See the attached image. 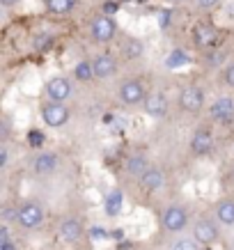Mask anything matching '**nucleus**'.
Segmentation results:
<instances>
[{
	"label": "nucleus",
	"mask_w": 234,
	"mask_h": 250,
	"mask_svg": "<svg viewBox=\"0 0 234 250\" xmlns=\"http://www.w3.org/2000/svg\"><path fill=\"white\" fill-rule=\"evenodd\" d=\"M147 87L140 78H124L117 87V99H120L122 106H128V108H136V106H143L145 99H147Z\"/></svg>",
	"instance_id": "1"
},
{
	"label": "nucleus",
	"mask_w": 234,
	"mask_h": 250,
	"mask_svg": "<svg viewBox=\"0 0 234 250\" xmlns=\"http://www.w3.org/2000/svg\"><path fill=\"white\" fill-rule=\"evenodd\" d=\"M90 37L94 44H110L115 37H117V21L115 16H108V14H97L94 19L90 21Z\"/></svg>",
	"instance_id": "2"
},
{
	"label": "nucleus",
	"mask_w": 234,
	"mask_h": 250,
	"mask_svg": "<svg viewBox=\"0 0 234 250\" xmlns=\"http://www.w3.org/2000/svg\"><path fill=\"white\" fill-rule=\"evenodd\" d=\"M14 223L21 229H37L44 225V207L30 200V202H23L21 207H16V218Z\"/></svg>",
	"instance_id": "3"
},
{
	"label": "nucleus",
	"mask_w": 234,
	"mask_h": 250,
	"mask_svg": "<svg viewBox=\"0 0 234 250\" xmlns=\"http://www.w3.org/2000/svg\"><path fill=\"white\" fill-rule=\"evenodd\" d=\"M177 104L184 113L197 115L202 113L204 106H207V92L197 85H186L184 90H179V97H177Z\"/></svg>",
	"instance_id": "4"
},
{
	"label": "nucleus",
	"mask_w": 234,
	"mask_h": 250,
	"mask_svg": "<svg viewBox=\"0 0 234 250\" xmlns=\"http://www.w3.org/2000/svg\"><path fill=\"white\" fill-rule=\"evenodd\" d=\"M44 94L48 101H60V104H67L69 99L74 97V83H71V78L62 76H51L48 81L44 83Z\"/></svg>",
	"instance_id": "5"
},
{
	"label": "nucleus",
	"mask_w": 234,
	"mask_h": 250,
	"mask_svg": "<svg viewBox=\"0 0 234 250\" xmlns=\"http://www.w3.org/2000/svg\"><path fill=\"white\" fill-rule=\"evenodd\" d=\"M161 225L170 234H179L189 228V211L181 205H170L166 207V211L161 213Z\"/></svg>",
	"instance_id": "6"
},
{
	"label": "nucleus",
	"mask_w": 234,
	"mask_h": 250,
	"mask_svg": "<svg viewBox=\"0 0 234 250\" xmlns=\"http://www.w3.org/2000/svg\"><path fill=\"white\" fill-rule=\"evenodd\" d=\"M39 113H42V122H44L46 126H51V129L64 126L69 122V117H71L69 106L67 104H60V101H46Z\"/></svg>",
	"instance_id": "7"
},
{
	"label": "nucleus",
	"mask_w": 234,
	"mask_h": 250,
	"mask_svg": "<svg viewBox=\"0 0 234 250\" xmlns=\"http://www.w3.org/2000/svg\"><path fill=\"white\" fill-rule=\"evenodd\" d=\"M193 42H195V46H200V48H204V51H212V48H218L220 44V32L216 25H212L209 21H200L193 25Z\"/></svg>",
	"instance_id": "8"
},
{
	"label": "nucleus",
	"mask_w": 234,
	"mask_h": 250,
	"mask_svg": "<svg viewBox=\"0 0 234 250\" xmlns=\"http://www.w3.org/2000/svg\"><path fill=\"white\" fill-rule=\"evenodd\" d=\"M143 110L149 120H163L168 115V110H170V99H168L166 92L154 90L147 94V99H145Z\"/></svg>",
	"instance_id": "9"
},
{
	"label": "nucleus",
	"mask_w": 234,
	"mask_h": 250,
	"mask_svg": "<svg viewBox=\"0 0 234 250\" xmlns=\"http://www.w3.org/2000/svg\"><path fill=\"white\" fill-rule=\"evenodd\" d=\"M193 239L202 248H209L218 241V225L212 218H197L195 225H193Z\"/></svg>",
	"instance_id": "10"
},
{
	"label": "nucleus",
	"mask_w": 234,
	"mask_h": 250,
	"mask_svg": "<svg viewBox=\"0 0 234 250\" xmlns=\"http://www.w3.org/2000/svg\"><path fill=\"white\" fill-rule=\"evenodd\" d=\"M209 117L218 124H230L234 122V99L232 97H216L209 104Z\"/></svg>",
	"instance_id": "11"
},
{
	"label": "nucleus",
	"mask_w": 234,
	"mask_h": 250,
	"mask_svg": "<svg viewBox=\"0 0 234 250\" xmlns=\"http://www.w3.org/2000/svg\"><path fill=\"white\" fill-rule=\"evenodd\" d=\"M92 64H94V76H97V81H110V78L120 71V60L115 58L113 53H99L94 60H92Z\"/></svg>",
	"instance_id": "12"
},
{
	"label": "nucleus",
	"mask_w": 234,
	"mask_h": 250,
	"mask_svg": "<svg viewBox=\"0 0 234 250\" xmlns=\"http://www.w3.org/2000/svg\"><path fill=\"white\" fill-rule=\"evenodd\" d=\"M85 234L83 220L76 218V216H67V218L60 223V239L64 243H78Z\"/></svg>",
	"instance_id": "13"
},
{
	"label": "nucleus",
	"mask_w": 234,
	"mask_h": 250,
	"mask_svg": "<svg viewBox=\"0 0 234 250\" xmlns=\"http://www.w3.org/2000/svg\"><path fill=\"white\" fill-rule=\"evenodd\" d=\"M60 167V156L55 152H39L32 161V172L39 174V177H46V174H55V170Z\"/></svg>",
	"instance_id": "14"
},
{
	"label": "nucleus",
	"mask_w": 234,
	"mask_h": 250,
	"mask_svg": "<svg viewBox=\"0 0 234 250\" xmlns=\"http://www.w3.org/2000/svg\"><path fill=\"white\" fill-rule=\"evenodd\" d=\"M212 149H213V133H212V129L200 126V129L193 131V136H191V152L197 154V156H204V154H209Z\"/></svg>",
	"instance_id": "15"
},
{
	"label": "nucleus",
	"mask_w": 234,
	"mask_h": 250,
	"mask_svg": "<svg viewBox=\"0 0 234 250\" xmlns=\"http://www.w3.org/2000/svg\"><path fill=\"white\" fill-rule=\"evenodd\" d=\"M138 184H140V188L147 190V193H154V190L163 188V184H166V174H163V170H159V167L151 166L147 172L138 179Z\"/></svg>",
	"instance_id": "16"
},
{
	"label": "nucleus",
	"mask_w": 234,
	"mask_h": 250,
	"mask_svg": "<svg viewBox=\"0 0 234 250\" xmlns=\"http://www.w3.org/2000/svg\"><path fill=\"white\" fill-rule=\"evenodd\" d=\"M151 167V163L147 161V156L145 154H133V156H128L127 163H124V172L128 174V177H136V179H140L147 170Z\"/></svg>",
	"instance_id": "17"
},
{
	"label": "nucleus",
	"mask_w": 234,
	"mask_h": 250,
	"mask_svg": "<svg viewBox=\"0 0 234 250\" xmlns=\"http://www.w3.org/2000/svg\"><path fill=\"white\" fill-rule=\"evenodd\" d=\"M216 220L225 228H234V197H223L216 202Z\"/></svg>",
	"instance_id": "18"
},
{
	"label": "nucleus",
	"mask_w": 234,
	"mask_h": 250,
	"mask_svg": "<svg viewBox=\"0 0 234 250\" xmlns=\"http://www.w3.org/2000/svg\"><path fill=\"white\" fill-rule=\"evenodd\" d=\"M71 76H74L76 83H92L94 81V64L92 60H78L74 64V71H71Z\"/></svg>",
	"instance_id": "19"
},
{
	"label": "nucleus",
	"mask_w": 234,
	"mask_h": 250,
	"mask_svg": "<svg viewBox=\"0 0 234 250\" xmlns=\"http://www.w3.org/2000/svg\"><path fill=\"white\" fill-rule=\"evenodd\" d=\"M120 53H122V58H124V60H138V58H143L145 46H143V42H140V39L128 37L127 42L122 44Z\"/></svg>",
	"instance_id": "20"
},
{
	"label": "nucleus",
	"mask_w": 234,
	"mask_h": 250,
	"mask_svg": "<svg viewBox=\"0 0 234 250\" xmlns=\"http://www.w3.org/2000/svg\"><path fill=\"white\" fill-rule=\"evenodd\" d=\"M122 207H124V197H122V190L113 188V190H110V193L106 195V202H104V211H106V216L115 218V216H120Z\"/></svg>",
	"instance_id": "21"
},
{
	"label": "nucleus",
	"mask_w": 234,
	"mask_h": 250,
	"mask_svg": "<svg viewBox=\"0 0 234 250\" xmlns=\"http://www.w3.org/2000/svg\"><path fill=\"white\" fill-rule=\"evenodd\" d=\"M46 9L51 12V14H69V12H74L76 5H78V0H44Z\"/></svg>",
	"instance_id": "22"
},
{
	"label": "nucleus",
	"mask_w": 234,
	"mask_h": 250,
	"mask_svg": "<svg viewBox=\"0 0 234 250\" xmlns=\"http://www.w3.org/2000/svg\"><path fill=\"white\" fill-rule=\"evenodd\" d=\"M189 62H191V55L186 53L184 48H172L166 58V67L168 69H181V67H186Z\"/></svg>",
	"instance_id": "23"
},
{
	"label": "nucleus",
	"mask_w": 234,
	"mask_h": 250,
	"mask_svg": "<svg viewBox=\"0 0 234 250\" xmlns=\"http://www.w3.org/2000/svg\"><path fill=\"white\" fill-rule=\"evenodd\" d=\"M170 250H200V243H197L193 236H181V239H177V241L172 243Z\"/></svg>",
	"instance_id": "24"
},
{
	"label": "nucleus",
	"mask_w": 234,
	"mask_h": 250,
	"mask_svg": "<svg viewBox=\"0 0 234 250\" xmlns=\"http://www.w3.org/2000/svg\"><path fill=\"white\" fill-rule=\"evenodd\" d=\"M44 131L39 129H30V133H28V143H30V147H42L44 145Z\"/></svg>",
	"instance_id": "25"
},
{
	"label": "nucleus",
	"mask_w": 234,
	"mask_h": 250,
	"mask_svg": "<svg viewBox=\"0 0 234 250\" xmlns=\"http://www.w3.org/2000/svg\"><path fill=\"white\" fill-rule=\"evenodd\" d=\"M223 83L234 90V62H230V64L223 69Z\"/></svg>",
	"instance_id": "26"
},
{
	"label": "nucleus",
	"mask_w": 234,
	"mask_h": 250,
	"mask_svg": "<svg viewBox=\"0 0 234 250\" xmlns=\"http://www.w3.org/2000/svg\"><path fill=\"white\" fill-rule=\"evenodd\" d=\"M195 5L202 12H209V9H216L220 5V0H195Z\"/></svg>",
	"instance_id": "27"
},
{
	"label": "nucleus",
	"mask_w": 234,
	"mask_h": 250,
	"mask_svg": "<svg viewBox=\"0 0 234 250\" xmlns=\"http://www.w3.org/2000/svg\"><path fill=\"white\" fill-rule=\"evenodd\" d=\"M101 12H104V14H108V16H115L117 12H120V5H117L115 0H106V2H104V9H101Z\"/></svg>",
	"instance_id": "28"
},
{
	"label": "nucleus",
	"mask_w": 234,
	"mask_h": 250,
	"mask_svg": "<svg viewBox=\"0 0 234 250\" xmlns=\"http://www.w3.org/2000/svg\"><path fill=\"white\" fill-rule=\"evenodd\" d=\"M7 161H9V149L2 145V147H0V167H2V170L7 167Z\"/></svg>",
	"instance_id": "29"
},
{
	"label": "nucleus",
	"mask_w": 234,
	"mask_h": 250,
	"mask_svg": "<svg viewBox=\"0 0 234 250\" xmlns=\"http://www.w3.org/2000/svg\"><path fill=\"white\" fill-rule=\"evenodd\" d=\"M159 25L161 28H170V12H161L159 14Z\"/></svg>",
	"instance_id": "30"
},
{
	"label": "nucleus",
	"mask_w": 234,
	"mask_h": 250,
	"mask_svg": "<svg viewBox=\"0 0 234 250\" xmlns=\"http://www.w3.org/2000/svg\"><path fill=\"white\" fill-rule=\"evenodd\" d=\"M0 250H19V248H16V243L12 239H7V241H0Z\"/></svg>",
	"instance_id": "31"
},
{
	"label": "nucleus",
	"mask_w": 234,
	"mask_h": 250,
	"mask_svg": "<svg viewBox=\"0 0 234 250\" xmlns=\"http://www.w3.org/2000/svg\"><path fill=\"white\" fill-rule=\"evenodd\" d=\"M16 2H19V0H0L2 7H12V5H16Z\"/></svg>",
	"instance_id": "32"
},
{
	"label": "nucleus",
	"mask_w": 234,
	"mask_h": 250,
	"mask_svg": "<svg viewBox=\"0 0 234 250\" xmlns=\"http://www.w3.org/2000/svg\"><path fill=\"white\" fill-rule=\"evenodd\" d=\"M170 2H179V0H170Z\"/></svg>",
	"instance_id": "33"
},
{
	"label": "nucleus",
	"mask_w": 234,
	"mask_h": 250,
	"mask_svg": "<svg viewBox=\"0 0 234 250\" xmlns=\"http://www.w3.org/2000/svg\"><path fill=\"white\" fill-rule=\"evenodd\" d=\"M232 179H234V170H232Z\"/></svg>",
	"instance_id": "34"
},
{
	"label": "nucleus",
	"mask_w": 234,
	"mask_h": 250,
	"mask_svg": "<svg viewBox=\"0 0 234 250\" xmlns=\"http://www.w3.org/2000/svg\"><path fill=\"white\" fill-rule=\"evenodd\" d=\"M138 2H145V0H138Z\"/></svg>",
	"instance_id": "35"
}]
</instances>
